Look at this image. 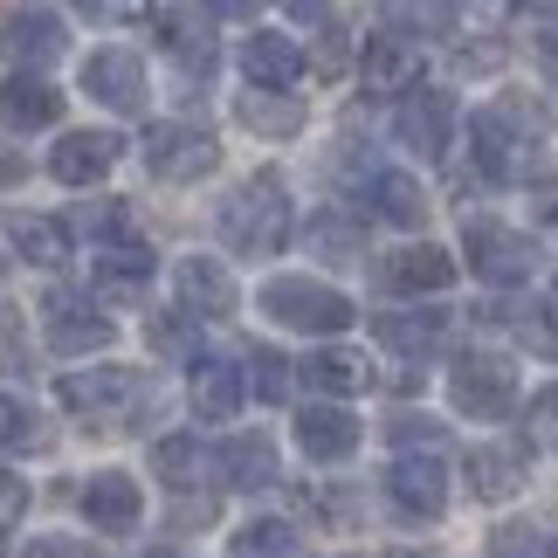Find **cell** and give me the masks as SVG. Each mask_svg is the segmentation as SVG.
Listing matches in <instances>:
<instances>
[{"mask_svg":"<svg viewBox=\"0 0 558 558\" xmlns=\"http://www.w3.org/2000/svg\"><path fill=\"white\" fill-rule=\"evenodd\" d=\"M221 234L234 255H276L290 242V201L276 173H255L248 186H234L221 201Z\"/></svg>","mask_w":558,"mask_h":558,"instance_id":"obj_1","label":"cell"},{"mask_svg":"<svg viewBox=\"0 0 558 558\" xmlns=\"http://www.w3.org/2000/svg\"><path fill=\"white\" fill-rule=\"evenodd\" d=\"M263 311L290 331H345L359 317L345 290L311 283V276H276V283H263Z\"/></svg>","mask_w":558,"mask_h":558,"instance_id":"obj_2","label":"cell"},{"mask_svg":"<svg viewBox=\"0 0 558 558\" xmlns=\"http://www.w3.org/2000/svg\"><path fill=\"white\" fill-rule=\"evenodd\" d=\"M462 242H469V263H476L483 283H531V269H538V242H531L524 228L469 221V228H462Z\"/></svg>","mask_w":558,"mask_h":558,"instance_id":"obj_3","label":"cell"},{"mask_svg":"<svg viewBox=\"0 0 558 558\" xmlns=\"http://www.w3.org/2000/svg\"><path fill=\"white\" fill-rule=\"evenodd\" d=\"M145 166H153L159 180L186 186V180H201V173L221 166V145H214V132H201V124H153V132H145Z\"/></svg>","mask_w":558,"mask_h":558,"instance_id":"obj_4","label":"cell"},{"mask_svg":"<svg viewBox=\"0 0 558 558\" xmlns=\"http://www.w3.org/2000/svg\"><path fill=\"white\" fill-rule=\"evenodd\" d=\"M518 111H524V104H497V111L476 118V166H483L489 180H518L531 138H538V118L518 124Z\"/></svg>","mask_w":558,"mask_h":558,"instance_id":"obj_5","label":"cell"},{"mask_svg":"<svg viewBox=\"0 0 558 558\" xmlns=\"http://www.w3.org/2000/svg\"><path fill=\"white\" fill-rule=\"evenodd\" d=\"M386 497H393L407 518H441L448 510V469H441V456L435 448H407V456L386 469Z\"/></svg>","mask_w":558,"mask_h":558,"instance_id":"obj_6","label":"cell"},{"mask_svg":"<svg viewBox=\"0 0 558 558\" xmlns=\"http://www.w3.org/2000/svg\"><path fill=\"white\" fill-rule=\"evenodd\" d=\"M62 49H70V28H62V14H49V8H14L8 28H0V56H8L14 70H49Z\"/></svg>","mask_w":558,"mask_h":558,"instance_id":"obj_7","label":"cell"},{"mask_svg":"<svg viewBox=\"0 0 558 558\" xmlns=\"http://www.w3.org/2000/svg\"><path fill=\"white\" fill-rule=\"evenodd\" d=\"M138 366H90V373H62V407L70 414H90V421H111L124 400H138Z\"/></svg>","mask_w":558,"mask_h":558,"instance_id":"obj_8","label":"cell"},{"mask_svg":"<svg viewBox=\"0 0 558 558\" xmlns=\"http://www.w3.org/2000/svg\"><path fill=\"white\" fill-rule=\"evenodd\" d=\"M448 393H456L462 414H476V421H504L510 414V366L497 352H469L456 379H448Z\"/></svg>","mask_w":558,"mask_h":558,"instance_id":"obj_9","label":"cell"},{"mask_svg":"<svg viewBox=\"0 0 558 558\" xmlns=\"http://www.w3.org/2000/svg\"><path fill=\"white\" fill-rule=\"evenodd\" d=\"M83 90L132 118V111H145V62L132 49H97L90 62H83Z\"/></svg>","mask_w":558,"mask_h":558,"instance_id":"obj_10","label":"cell"},{"mask_svg":"<svg viewBox=\"0 0 558 558\" xmlns=\"http://www.w3.org/2000/svg\"><path fill=\"white\" fill-rule=\"evenodd\" d=\"M448 138H456V97L448 90H414L400 104V145L421 159H441Z\"/></svg>","mask_w":558,"mask_h":558,"instance_id":"obj_11","label":"cell"},{"mask_svg":"<svg viewBox=\"0 0 558 558\" xmlns=\"http://www.w3.org/2000/svg\"><path fill=\"white\" fill-rule=\"evenodd\" d=\"M359 83H366V97H400L421 83V49L407 35H373L366 56H359Z\"/></svg>","mask_w":558,"mask_h":558,"instance_id":"obj_12","label":"cell"},{"mask_svg":"<svg viewBox=\"0 0 558 558\" xmlns=\"http://www.w3.org/2000/svg\"><path fill=\"white\" fill-rule=\"evenodd\" d=\"M41 317H49V345H56L62 359L111 345V317H90V304H83V296H70V290H56L49 304H41Z\"/></svg>","mask_w":558,"mask_h":558,"instance_id":"obj_13","label":"cell"},{"mask_svg":"<svg viewBox=\"0 0 558 558\" xmlns=\"http://www.w3.org/2000/svg\"><path fill=\"white\" fill-rule=\"evenodd\" d=\"M118 153H124L118 132H70V138L49 153V173H56L62 186H97V180L118 166Z\"/></svg>","mask_w":558,"mask_h":558,"instance_id":"obj_14","label":"cell"},{"mask_svg":"<svg viewBox=\"0 0 558 558\" xmlns=\"http://www.w3.org/2000/svg\"><path fill=\"white\" fill-rule=\"evenodd\" d=\"M180 304L193 311V317H234V304H242V296H234V276L214 263V255H180Z\"/></svg>","mask_w":558,"mask_h":558,"instance_id":"obj_15","label":"cell"},{"mask_svg":"<svg viewBox=\"0 0 558 558\" xmlns=\"http://www.w3.org/2000/svg\"><path fill=\"white\" fill-rule=\"evenodd\" d=\"M56 118H62V90H56V83H41L28 70L0 83V124H8V132H49Z\"/></svg>","mask_w":558,"mask_h":558,"instance_id":"obj_16","label":"cell"},{"mask_svg":"<svg viewBox=\"0 0 558 558\" xmlns=\"http://www.w3.org/2000/svg\"><path fill=\"white\" fill-rule=\"evenodd\" d=\"M90 283H97L104 304H138L145 283H153V248H138V242L104 248V255H97V269H90Z\"/></svg>","mask_w":558,"mask_h":558,"instance_id":"obj_17","label":"cell"},{"mask_svg":"<svg viewBox=\"0 0 558 558\" xmlns=\"http://www.w3.org/2000/svg\"><path fill=\"white\" fill-rule=\"evenodd\" d=\"M138 510H145V497H138V483L124 476V469H104V476L83 483V518L97 531H132Z\"/></svg>","mask_w":558,"mask_h":558,"instance_id":"obj_18","label":"cell"},{"mask_svg":"<svg viewBox=\"0 0 558 558\" xmlns=\"http://www.w3.org/2000/svg\"><path fill=\"white\" fill-rule=\"evenodd\" d=\"M296 441H304L311 462H345L359 448V421L345 407H304V421H296Z\"/></svg>","mask_w":558,"mask_h":558,"instance_id":"obj_19","label":"cell"},{"mask_svg":"<svg viewBox=\"0 0 558 558\" xmlns=\"http://www.w3.org/2000/svg\"><path fill=\"white\" fill-rule=\"evenodd\" d=\"M242 70H248V83H263V90H290V83L304 76V49H296L290 35H248Z\"/></svg>","mask_w":558,"mask_h":558,"instance_id":"obj_20","label":"cell"},{"mask_svg":"<svg viewBox=\"0 0 558 558\" xmlns=\"http://www.w3.org/2000/svg\"><path fill=\"white\" fill-rule=\"evenodd\" d=\"M0 234L14 242V255H28L41 269H56L62 255H70V228L49 221V214H0Z\"/></svg>","mask_w":558,"mask_h":558,"instance_id":"obj_21","label":"cell"},{"mask_svg":"<svg viewBox=\"0 0 558 558\" xmlns=\"http://www.w3.org/2000/svg\"><path fill=\"white\" fill-rule=\"evenodd\" d=\"M214 469H221L234 489H269L276 483V448H269V435H234V441L214 448Z\"/></svg>","mask_w":558,"mask_h":558,"instance_id":"obj_22","label":"cell"},{"mask_svg":"<svg viewBox=\"0 0 558 558\" xmlns=\"http://www.w3.org/2000/svg\"><path fill=\"white\" fill-rule=\"evenodd\" d=\"M386 283L407 290V296H421V290H448L456 283V255L435 248V242H421V248H400L393 263H386Z\"/></svg>","mask_w":558,"mask_h":558,"instance_id":"obj_23","label":"cell"},{"mask_svg":"<svg viewBox=\"0 0 558 558\" xmlns=\"http://www.w3.org/2000/svg\"><path fill=\"white\" fill-rule=\"evenodd\" d=\"M234 118H242L248 132H263V138H290V132H304V104H296L290 90H263V83H248V97L234 104Z\"/></svg>","mask_w":558,"mask_h":558,"instance_id":"obj_24","label":"cell"},{"mask_svg":"<svg viewBox=\"0 0 558 558\" xmlns=\"http://www.w3.org/2000/svg\"><path fill=\"white\" fill-rule=\"evenodd\" d=\"M469 489H476L483 504H510L524 489V456L518 448H476V456H469Z\"/></svg>","mask_w":558,"mask_h":558,"instance_id":"obj_25","label":"cell"},{"mask_svg":"<svg viewBox=\"0 0 558 558\" xmlns=\"http://www.w3.org/2000/svg\"><path fill=\"white\" fill-rule=\"evenodd\" d=\"M193 407H201V421H228L242 407V373L221 359H193Z\"/></svg>","mask_w":558,"mask_h":558,"instance_id":"obj_26","label":"cell"},{"mask_svg":"<svg viewBox=\"0 0 558 558\" xmlns=\"http://www.w3.org/2000/svg\"><path fill=\"white\" fill-rule=\"evenodd\" d=\"M304 379H311V393L345 400V393H366L373 366H366L359 352H311V359H304Z\"/></svg>","mask_w":558,"mask_h":558,"instance_id":"obj_27","label":"cell"},{"mask_svg":"<svg viewBox=\"0 0 558 558\" xmlns=\"http://www.w3.org/2000/svg\"><path fill=\"white\" fill-rule=\"evenodd\" d=\"M373 214L379 221H393V228H421L427 221V193L421 180H407V173H373Z\"/></svg>","mask_w":558,"mask_h":558,"instance_id":"obj_28","label":"cell"},{"mask_svg":"<svg viewBox=\"0 0 558 558\" xmlns=\"http://www.w3.org/2000/svg\"><path fill=\"white\" fill-rule=\"evenodd\" d=\"M441 331H448L441 311H393V317H379V338L393 352H407V359H427L441 345Z\"/></svg>","mask_w":558,"mask_h":558,"instance_id":"obj_29","label":"cell"},{"mask_svg":"<svg viewBox=\"0 0 558 558\" xmlns=\"http://www.w3.org/2000/svg\"><path fill=\"white\" fill-rule=\"evenodd\" d=\"M166 49L180 56V70L186 76H214V35H207V21L201 14H166Z\"/></svg>","mask_w":558,"mask_h":558,"instance_id":"obj_30","label":"cell"},{"mask_svg":"<svg viewBox=\"0 0 558 558\" xmlns=\"http://www.w3.org/2000/svg\"><path fill=\"white\" fill-rule=\"evenodd\" d=\"M393 35H456V0H379Z\"/></svg>","mask_w":558,"mask_h":558,"instance_id":"obj_31","label":"cell"},{"mask_svg":"<svg viewBox=\"0 0 558 558\" xmlns=\"http://www.w3.org/2000/svg\"><path fill=\"white\" fill-rule=\"evenodd\" d=\"M0 448H8V456H35V448H49L41 414L28 400H14V393H0Z\"/></svg>","mask_w":558,"mask_h":558,"instance_id":"obj_32","label":"cell"},{"mask_svg":"<svg viewBox=\"0 0 558 558\" xmlns=\"http://www.w3.org/2000/svg\"><path fill=\"white\" fill-rule=\"evenodd\" d=\"M234 558H304V538H296L290 524L263 518V524H242V531H234Z\"/></svg>","mask_w":558,"mask_h":558,"instance_id":"obj_33","label":"cell"},{"mask_svg":"<svg viewBox=\"0 0 558 558\" xmlns=\"http://www.w3.org/2000/svg\"><path fill=\"white\" fill-rule=\"evenodd\" d=\"M311 248L325 255V263H338V269L366 263V234H359L352 221H338V214H317V221H311Z\"/></svg>","mask_w":558,"mask_h":558,"instance_id":"obj_34","label":"cell"},{"mask_svg":"<svg viewBox=\"0 0 558 558\" xmlns=\"http://www.w3.org/2000/svg\"><path fill=\"white\" fill-rule=\"evenodd\" d=\"M242 386L255 400H283L290 393V359L276 352V345H255L248 359H242Z\"/></svg>","mask_w":558,"mask_h":558,"instance_id":"obj_35","label":"cell"},{"mask_svg":"<svg viewBox=\"0 0 558 558\" xmlns=\"http://www.w3.org/2000/svg\"><path fill=\"white\" fill-rule=\"evenodd\" d=\"M201 441H193V435H166L159 448H153V469H159V476L166 483H173V489H186V483H201Z\"/></svg>","mask_w":558,"mask_h":558,"instance_id":"obj_36","label":"cell"},{"mask_svg":"<svg viewBox=\"0 0 558 558\" xmlns=\"http://www.w3.org/2000/svg\"><path fill=\"white\" fill-rule=\"evenodd\" d=\"M76 228L97 234V242H118V234L132 228V207H124V201H83L76 207Z\"/></svg>","mask_w":558,"mask_h":558,"instance_id":"obj_37","label":"cell"},{"mask_svg":"<svg viewBox=\"0 0 558 558\" xmlns=\"http://www.w3.org/2000/svg\"><path fill=\"white\" fill-rule=\"evenodd\" d=\"M531 448H558V386H545L538 400H531Z\"/></svg>","mask_w":558,"mask_h":558,"instance_id":"obj_38","label":"cell"},{"mask_svg":"<svg viewBox=\"0 0 558 558\" xmlns=\"http://www.w3.org/2000/svg\"><path fill=\"white\" fill-rule=\"evenodd\" d=\"M186 317H193V311H186ZM186 317H173V311L153 317V345H159L166 359H186V352H193V325H186Z\"/></svg>","mask_w":558,"mask_h":558,"instance_id":"obj_39","label":"cell"},{"mask_svg":"<svg viewBox=\"0 0 558 558\" xmlns=\"http://www.w3.org/2000/svg\"><path fill=\"white\" fill-rule=\"evenodd\" d=\"M76 14H90V21H145L153 14V0H70Z\"/></svg>","mask_w":558,"mask_h":558,"instance_id":"obj_40","label":"cell"},{"mask_svg":"<svg viewBox=\"0 0 558 558\" xmlns=\"http://www.w3.org/2000/svg\"><path fill=\"white\" fill-rule=\"evenodd\" d=\"M393 441H400V448H414V441H421V448H435V441H441V421H427V414H400V421H393Z\"/></svg>","mask_w":558,"mask_h":558,"instance_id":"obj_41","label":"cell"},{"mask_svg":"<svg viewBox=\"0 0 558 558\" xmlns=\"http://www.w3.org/2000/svg\"><path fill=\"white\" fill-rule=\"evenodd\" d=\"M489 551H497V558H538V538H531L524 524H504L497 538H489Z\"/></svg>","mask_w":558,"mask_h":558,"instance_id":"obj_42","label":"cell"},{"mask_svg":"<svg viewBox=\"0 0 558 558\" xmlns=\"http://www.w3.org/2000/svg\"><path fill=\"white\" fill-rule=\"evenodd\" d=\"M21 510H28V483L21 476H8V469H0V531H8Z\"/></svg>","mask_w":558,"mask_h":558,"instance_id":"obj_43","label":"cell"},{"mask_svg":"<svg viewBox=\"0 0 558 558\" xmlns=\"http://www.w3.org/2000/svg\"><path fill=\"white\" fill-rule=\"evenodd\" d=\"M21 558H104V551H90V545H76V538H35Z\"/></svg>","mask_w":558,"mask_h":558,"instance_id":"obj_44","label":"cell"},{"mask_svg":"<svg viewBox=\"0 0 558 558\" xmlns=\"http://www.w3.org/2000/svg\"><path fill=\"white\" fill-rule=\"evenodd\" d=\"M338 62H345V41H338V28L325 21V49H317V70H325V76H338Z\"/></svg>","mask_w":558,"mask_h":558,"instance_id":"obj_45","label":"cell"},{"mask_svg":"<svg viewBox=\"0 0 558 558\" xmlns=\"http://www.w3.org/2000/svg\"><path fill=\"white\" fill-rule=\"evenodd\" d=\"M538 62H545V76L558 83V28H545V35H538Z\"/></svg>","mask_w":558,"mask_h":558,"instance_id":"obj_46","label":"cell"},{"mask_svg":"<svg viewBox=\"0 0 558 558\" xmlns=\"http://www.w3.org/2000/svg\"><path fill=\"white\" fill-rule=\"evenodd\" d=\"M201 8H207V14H234V21H242V14L263 8V0H201Z\"/></svg>","mask_w":558,"mask_h":558,"instance_id":"obj_47","label":"cell"},{"mask_svg":"<svg viewBox=\"0 0 558 558\" xmlns=\"http://www.w3.org/2000/svg\"><path fill=\"white\" fill-rule=\"evenodd\" d=\"M290 14H296V21H317V28L331 21V14H325V0H290Z\"/></svg>","mask_w":558,"mask_h":558,"instance_id":"obj_48","label":"cell"},{"mask_svg":"<svg viewBox=\"0 0 558 558\" xmlns=\"http://www.w3.org/2000/svg\"><path fill=\"white\" fill-rule=\"evenodd\" d=\"M551 558H558V538H551Z\"/></svg>","mask_w":558,"mask_h":558,"instance_id":"obj_49","label":"cell"},{"mask_svg":"<svg viewBox=\"0 0 558 558\" xmlns=\"http://www.w3.org/2000/svg\"><path fill=\"white\" fill-rule=\"evenodd\" d=\"M0 276H8V263H0Z\"/></svg>","mask_w":558,"mask_h":558,"instance_id":"obj_50","label":"cell"},{"mask_svg":"<svg viewBox=\"0 0 558 558\" xmlns=\"http://www.w3.org/2000/svg\"><path fill=\"white\" fill-rule=\"evenodd\" d=\"M159 558H173V551H159Z\"/></svg>","mask_w":558,"mask_h":558,"instance_id":"obj_51","label":"cell"},{"mask_svg":"<svg viewBox=\"0 0 558 558\" xmlns=\"http://www.w3.org/2000/svg\"><path fill=\"white\" fill-rule=\"evenodd\" d=\"M510 8H518V0H510Z\"/></svg>","mask_w":558,"mask_h":558,"instance_id":"obj_52","label":"cell"}]
</instances>
